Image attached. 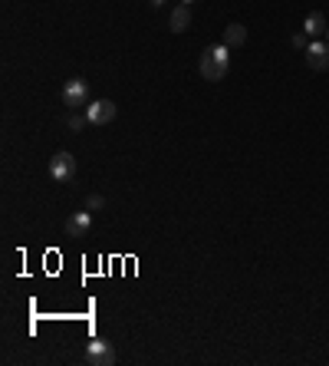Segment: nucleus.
I'll list each match as a JSON object with an SVG mask.
<instances>
[{
	"mask_svg": "<svg viewBox=\"0 0 329 366\" xmlns=\"http://www.w3.org/2000/svg\"><path fill=\"white\" fill-rule=\"evenodd\" d=\"M247 43V27L244 23H231V27H224V46H244Z\"/></svg>",
	"mask_w": 329,
	"mask_h": 366,
	"instance_id": "obj_10",
	"label": "nucleus"
},
{
	"mask_svg": "<svg viewBox=\"0 0 329 366\" xmlns=\"http://www.w3.org/2000/svg\"><path fill=\"white\" fill-rule=\"evenodd\" d=\"M89 231H92V214H89V208H86V212L70 214V221H66V238H86Z\"/></svg>",
	"mask_w": 329,
	"mask_h": 366,
	"instance_id": "obj_7",
	"label": "nucleus"
},
{
	"mask_svg": "<svg viewBox=\"0 0 329 366\" xmlns=\"http://www.w3.org/2000/svg\"><path fill=\"white\" fill-rule=\"evenodd\" d=\"M149 3H151V7H162V3H164V0H149Z\"/></svg>",
	"mask_w": 329,
	"mask_h": 366,
	"instance_id": "obj_13",
	"label": "nucleus"
},
{
	"mask_svg": "<svg viewBox=\"0 0 329 366\" xmlns=\"http://www.w3.org/2000/svg\"><path fill=\"white\" fill-rule=\"evenodd\" d=\"M116 112H119V106L112 99H96L86 106V119H89V125H109L116 119Z\"/></svg>",
	"mask_w": 329,
	"mask_h": 366,
	"instance_id": "obj_4",
	"label": "nucleus"
},
{
	"mask_svg": "<svg viewBox=\"0 0 329 366\" xmlns=\"http://www.w3.org/2000/svg\"><path fill=\"white\" fill-rule=\"evenodd\" d=\"M184 3H195V0H184Z\"/></svg>",
	"mask_w": 329,
	"mask_h": 366,
	"instance_id": "obj_15",
	"label": "nucleus"
},
{
	"mask_svg": "<svg viewBox=\"0 0 329 366\" xmlns=\"http://www.w3.org/2000/svg\"><path fill=\"white\" fill-rule=\"evenodd\" d=\"M326 17L319 14V10H313V14L306 17V20H303V33H306V37H319V33H326Z\"/></svg>",
	"mask_w": 329,
	"mask_h": 366,
	"instance_id": "obj_9",
	"label": "nucleus"
},
{
	"mask_svg": "<svg viewBox=\"0 0 329 366\" xmlns=\"http://www.w3.org/2000/svg\"><path fill=\"white\" fill-rule=\"evenodd\" d=\"M103 205H105L103 195H89V199H86V208H89V212H99Z\"/></svg>",
	"mask_w": 329,
	"mask_h": 366,
	"instance_id": "obj_12",
	"label": "nucleus"
},
{
	"mask_svg": "<svg viewBox=\"0 0 329 366\" xmlns=\"http://www.w3.org/2000/svg\"><path fill=\"white\" fill-rule=\"evenodd\" d=\"M86 363H92V366H116V363H119V353H116V347H112L109 340L96 336V340H89V347H86Z\"/></svg>",
	"mask_w": 329,
	"mask_h": 366,
	"instance_id": "obj_3",
	"label": "nucleus"
},
{
	"mask_svg": "<svg viewBox=\"0 0 329 366\" xmlns=\"http://www.w3.org/2000/svg\"><path fill=\"white\" fill-rule=\"evenodd\" d=\"M201 77L208 79V83H221L227 77V66H231V46L224 43H214L208 46L204 53H201Z\"/></svg>",
	"mask_w": 329,
	"mask_h": 366,
	"instance_id": "obj_1",
	"label": "nucleus"
},
{
	"mask_svg": "<svg viewBox=\"0 0 329 366\" xmlns=\"http://www.w3.org/2000/svg\"><path fill=\"white\" fill-rule=\"evenodd\" d=\"M306 66L316 70V73H326L329 70V43H310L306 46Z\"/></svg>",
	"mask_w": 329,
	"mask_h": 366,
	"instance_id": "obj_6",
	"label": "nucleus"
},
{
	"mask_svg": "<svg viewBox=\"0 0 329 366\" xmlns=\"http://www.w3.org/2000/svg\"><path fill=\"white\" fill-rule=\"evenodd\" d=\"M63 106H70V112H79V109L89 106V83L86 79H66V86H63Z\"/></svg>",
	"mask_w": 329,
	"mask_h": 366,
	"instance_id": "obj_2",
	"label": "nucleus"
},
{
	"mask_svg": "<svg viewBox=\"0 0 329 366\" xmlns=\"http://www.w3.org/2000/svg\"><path fill=\"white\" fill-rule=\"evenodd\" d=\"M168 27H171V33H184L188 27H191V10H188V3H181V7H175V10H171Z\"/></svg>",
	"mask_w": 329,
	"mask_h": 366,
	"instance_id": "obj_8",
	"label": "nucleus"
},
{
	"mask_svg": "<svg viewBox=\"0 0 329 366\" xmlns=\"http://www.w3.org/2000/svg\"><path fill=\"white\" fill-rule=\"evenodd\" d=\"M326 43H329V27H326Z\"/></svg>",
	"mask_w": 329,
	"mask_h": 366,
	"instance_id": "obj_14",
	"label": "nucleus"
},
{
	"mask_svg": "<svg viewBox=\"0 0 329 366\" xmlns=\"http://www.w3.org/2000/svg\"><path fill=\"white\" fill-rule=\"evenodd\" d=\"M86 116H79V112H70V119H66V125H70V129H73V132H79V129H83V125H86Z\"/></svg>",
	"mask_w": 329,
	"mask_h": 366,
	"instance_id": "obj_11",
	"label": "nucleus"
},
{
	"mask_svg": "<svg viewBox=\"0 0 329 366\" xmlns=\"http://www.w3.org/2000/svg\"><path fill=\"white\" fill-rule=\"evenodd\" d=\"M50 175L56 179V182H73L76 175V159L70 152H56L50 159Z\"/></svg>",
	"mask_w": 329,
	"mask_h": 366,
	"instance_id": "obj_5",
	"label": "nucleus"
}]
</instances>
